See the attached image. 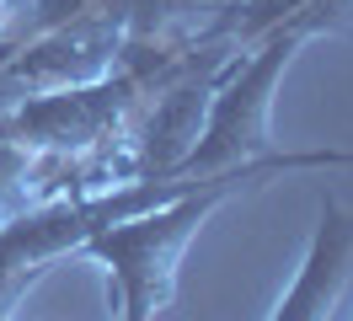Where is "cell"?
I'll use <instances>...</instances> for the list:
<instances>
[{
    "label": "cell",
    "mask_w": 353,
    "mask_h": 321,
    "mask_svg": "<svg viewBox=\"0 0 353 321\" xmlns=\"http://www.w3.org/2000/svg\"><path fill=\"white\" fill-rule=\"evenodd\" d=\"M348 252H353V214L337 198H327L305 268L294 278V289L284 295V305L273 311V321H327L332 300H337L343 278H348Z\"/></svg>",
    "instance_id": "cell-2"
},
{
    "label": "cell",
    "mask_w": 353,
    "mask_h": 321,
    "mask_svg": "<svg viewBox=\"0 0 353 321\" xmlns=\"http://www.w3.org/2000/svg\"><path fill=\"white\" fill-rule=\"evenodd\" d=\"M343 0H310L305 17H294L289 27H279L273 38H268L263 59L246 64L236 81L220 91V102H214V118L203 128V145H193L182 161H176V177L182 182H209V177H220V171H236V161H252L257 150H263V118H268V91H273V75L289 64V54L300 48V43L321 27V21L337 11Z\"/></svg>",
    "instance_id": "cell-1"
}]
</instances>
